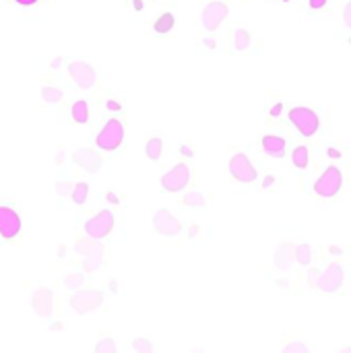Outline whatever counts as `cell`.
<instances>
[{"mask_svg": "<svg viewBox=\"0 0 351 353\" xmlns=\"http://www.w3.org/2000/svg\"><path fill=\"white\" fill-rule=\"evenodd\" d=\"M21 232V217L11 207H0V236L5 240L17 238Z\"/></svg>", "mask_w": 351, "mask_h": 353, "instance_id": "30bf717a", "label": "cell"}, {"mask_svg": "<svg viewBox=\"0 0 351 353\" xmlns=\"http://www.w3.org/2000/svg\"><path fill=\"white\" fill-rule=\"evenodd\" d=\"M285 138L283 136H277V134H267L262 136V151L271 157H283L285 155Z\"/></svg>", "mask_w": 351, "mask_h": 353, "instance_id": "2e32d148", "label": "cell"}, {"mask_svg": "<svg viewBox=\"0 0 351 353\" xmlns=\"http://www.w3.org/2000/svg\"><path fill=\"white\" fill-rule=\"evenodd\" d=\"M62 89H58V87H44L42 89V97L46 99V101H52V103H56V101H60L62 99Z\"/></svg>", "mask_w": 351, "mask_h": 353, "instance_id": "cb8c5ba5", "label": "cell"}, {"mask_svg": "<svg viewBox=\"0 0 351 353\" xmlns=\"http://www.w3.org/2000/svg\"><path fill=\"white\" fill-rule=\"evenodd\" d=\"M87 197H89V184L81 182V184H77V186L73 188V201H75L77 205H85Z\"/></svg>", "mask_w": 351, "mask_h": 353, "instance_id": "603a6c76", "label": "cell"}, {"mask_svg": "<svg viewBox=\"0 0 351 353\" xmlns=\"http://www.w3.org/2000/svg\"><path fill=\"white\" fill-rule=\"evenodd\" d=\"M161 151H163V140H161V138L153 136V138L147 140V145H145V155H147L151 161H157V159L161 157Z\"/></svg>", "mask_w": 351, "mask_h": 353, "instance_id": "d6986e66", "label": "cell"}, {"mask_svg": "<svg viewBox=\"0 0 351 353\" xmlns=\"http://www.w3.org/2000/svg\"><path fill=\"white\" fill-rule=\"evenodd\" d=\"M345 23L351 27V0H349L347 7H345Z\"/></svg>", "mask_w": 351, "mask_h": 353, "instance_id": "4dcf8cb0", "label": "cell"}, {"mask_svg": "<svg viewBox=\"0 0 351 353\" xmlns=\"http://www.w3.org/2000/svg\"><path fill=\"white\" fill-rule=\"evenodd\" d=\"M188 182H190V167L186 163H178L161 178V188L165 192H180L188 186Z\"/></svg>", "mask_w": 351, "mask_h": 353, "instance_id": "7a4b0ae2", "label": "cell"}, {"mask_svg": "<svg viewBox=\"0 0 351 353\" xmlns=\"http://www.w3.org/2000/svg\"><path fill=\"white\" fill-rule=\"evenodd\" d=\"M106 260H108V248L103 244H99V242H93V244H89V248L85 252V264H83V269H85V273H91L99 264H103Z\"/></svg>", "mask_w": 351, "mask_h": 353, "instance_id": "4fadbf2b", "label": "cell"}, {"mask_svg": "<svg viewBox=\"0 0 351 353\" xmlns=\"http://www.w3.org/2000/svg\"><path fill=\"white\" fill-rule=\"evenodd\" d=\"M114 230V213L110 209H103L99 211L95 217H91L87 223H85V234L93 240H101L106 238L110 232Z\"/></svg>", "mask_w": 351, "mask_h": 353, "instance_id": "5b68a950", "label": "cell"}, {"mask_svg": "<svg viewBox=\"0 0 351 353\" xmlns=\"http://www.w3.org/2000/svg\"><path fill=\"white\" fill-rule=\"evenodd\" d=\"M180 153H182V155H186V157H192V155H195V147H192L190 143H186V145H182V147H180Z\"/></svg>", "mask_w": 351, "mask_h": 353, "instance_id": "f1b7e54d", "label": "cell"}, {"mask_svg": "<svg viewBox=\"0 0 351 353\" xmlns=\"http://www.w3.org/2000/svg\"><path fill=\"white\" fill-rule=\"evenodd\" d=\"M230 173L234 175V180H238L242 184H250L256 180V169L244 153H236L230 159Z\"/></svg>", "mask_w": 351, "mask_h": 353, "instance_id": "8992f818", "label": "cell"}, {"mask_svg": "<svg viewBox=\"0 0 351 353\" xmlns=\"http://www.w3.org/2000/svg\"><path fill=\"white\" fill-rule=\"evenodd\" d=\"M328 155H330V157H341V153H339L337 149H328Z\"/></svg>", "mask_w": 351, "mask_h": 353, "instance_id": "d590c367", "label": "cell"}, {"mask_svg": "<svg viewBox=\"0 0 351 353\" xmlns=\"http://www.w3.org/2000/svg\"><path fill=\"white\" fill-rule=\"evenodd\" d=\"M95 353H116V345H114V341L108 337V339H103V341H99L97 345H95Z\"/></svg>", "mask_w": 351, "mask_h": 353, "instance_id": "4316f807", "label": "cell"}, {"mask_svg": "<svg viewBox=\"0 0 351 353\" xmlns=\"http://www.w3.org/2000/svg\"><path fill=\"white\" fill-rule=\"evenodd\" d=\"M271 114H273V116H279V114H281V105H275V108L271 110Z\"/></svg>", "mask_w": 351, "mask_h": 353, "instance_id": "e575fe53", "label": "cell"}, {"mask_svg": "<svg viewBox=\"0 0 351 353\" xmlns=\"http://www.w3.org/2000/svg\"><path fill=\"white\" fill-rule=\"evenodd\" d=\"M120 108H122L120 103H116V101H108V110H114V112H116V110H120Z\"/></svg>", "mask_w": 351, "mask_h": 353, "instance_id": "836d02e7", "label": "cell"}, {"mask_svg": "<svg viewBox=\"0 0 351 353\" xmlns=\"http://www.w3.org/2000/svg\"><path fill=\"white\" fill-rule=\"evenodd\" d=\"M64 285H66L68 289H79V287L85 285V275H83V273H73V275H68V277L64 279Z\"/></svg>", "mask_w": 351, "mask_h": 353, "instance_id": "d4e9b609", "label": "cell"}, {"mask_svg": "<svg viewBox=\"0 0 351 353\" xmlns=\"http://www.w3.org/2000/svg\"><path fill=\"white\" fill-rule=\"evenodd\" d=\"M17 5H21V7H31V5H36V3H40V0H15Z\"/></svg>", "mask_w": 351, "mask_h": 353, "instance_id": "d6a6232c", "label": "cell"}, {"mask_svg": "<svg viewBox=\"0 0 351 353\" xmlns=\"http://www.w3.org/2000/svg\"><path fill=\"white\" fill-rule=\"evenodd\" d=\"M291 351H302V353H306L308 349H306V345H297V343H293V345H287V347H285V353H291Z\"/></svg>", "mask_w": 351, "mask_h": 353, "instance_id": "f546056e", "label": "cell"}, {"mask_svg": "<svg viewBox=\"0 0 351 353\" xmlns=\"http://www.w3.org/2000/svg\"><path fill=\"white\" fill-rule=\"evenodd\" d=\"M341 283H343V267L337 264V262H332V264H328L326 271L318 277L316 287H318L320 291L332 293V291H337V289L341 287Z\"/></svg>", "mask_w": 351, "mask_h": 353, "instance_id": "7c38bea8", "label": "cell"}, {"mask_svg": "<svg viewBox=\"0 0 351 353\" xmlns=\"http://www.w3.org/2000/svg\"><path fill=\"white\" fill-rule=\"evenodd\" d=\"M71 116H73V120L77 124H87L89 122V103L83 101V99L75 101L73 103V110H71Z\"/></svg>", "mask_w": 351, "mask_h": 353, "instance_id": "e0dca14e", "label": "cell"}, {"mask_svg": "<svg viewBox=\"0 0 351 353\" xmlns=\"http://www.w3.org/2000/svg\"><path fill=\"white\" fill-rule=\"evenodd\" d=\"M291 161H293V165H295L297 169H306V167H308V161H310L308 147L297 145V147L293 149V153H291Z\"/></svg>", "mask_w": 351, "mask_h": 353, "instance_id": "ac0fdd59", "label": "cell"}, {"mask_svg": "<svg viewBox=\"0 0 351 353\" xmlns=\"http://www.w3.org/2000/svg\"><path fill=\"white\" fill-rule=\"evenodd\" d=\"M225 17H227V5L221 3V0H213L203 11V25L207 31H215Z\"/></svg>", "mask_w": 351, "mask_h": 353, "instance_id": "9c48e42d", "label": "cell"}, {"mask_svg": "<svg viewBox=\"0 0 351 353\" xmlns=\"http://www.w3.org/2000/svg\"><path fill=\"white\" fill-rule=\"evenodd\" d=\"M295 258L300 264H308L310 262V246L308 244H300L295 248Z\"/></svg>", "mask_w": 351, "mask_h": 353, "instance_id": "484cf974", "label": "cell"}, {"mask_svg": "<svg viewBox=\"0 0 351 353\" xmlns=\"http://www.w3.org/2000/svg\"><path fill=\"white\" fill-rule=\"evenodd\" d=\"M182 205H186V207H190V209H201V207L205 205V197H203L201 192H197V190H190V192L184 195Z\"/></svg>", "mask_w": 351, "mask_h": 353, "instance_id": "44dd1931", "label": "cell"}, {"mask_svg": "<svg viewBox=\"0 0 351 353\" xmlns=\"http://www.w3.org/2000/svg\"><path fill=\"white\" fill-rule=\"evenodd\" d=\"M250 46V33L246 29H236L234 31V48L236 50H246Z\"/></svg>", "mask_w": 351, "mask_h": 353, "instance_id": "7402d4cb", "label": "cell"}, {"mask_svg": "<svg viewBox=\"0 0 351 353\" xmlns=\"http://www.w3.org/2000/svg\"><path fill=\"white\" fill-rule=\"evenodd\" d=\"M124 140V124L118 118H110L106 126L95 136V147L99 151H116Z\"/></svg>", "mask_w": 351, "mask_h": 353, "instance_id": "6da1fadb", "label": "cell"}, {"mask_svg": "<svg viewBox=\"0 0 351 353\" xmlns=\"http://www.w3.org/2000/svg\"><path fill=\"white\" fill-rule=\"evenodd\" d=\"M132 347H134V351H141V353H151L153 351V345L147 339H136L132 343Z\"/></svg>", "mask_w": 351, "mask_h": 353, "instance_id": "83f0119b", "label": "cell"}, {"mask_svg": "<svg viewBox=\"0 0 351 353\" xmlns=\"http://www.w3.org/2000/svg\"><path fill=\"white\" fill-rule=\"evenodd\" d=\"M341 184H343L341 169H339V167H335V165H330V167H326V171H324V173L320 175V178L316 180V184H314V192H316L318 197L330 199V197H335V195L339 192Z\"/></svg>", "mask_w": 351, "mask_h": 353, "instance_id": "3957f363", "label": "cell"}, {"mask_svg": "<svg viewBox=\"0 0 351 353\" xmlns=\"http://www.w3.org/2000/svg\"><path fill=\"white\" fill-rule=\"evenodd\" d=\"M153 227L161 234V236H178L182 232V223L176 219L167 209H159L153 215Z\"/></svg>", "mask_w": 351, "mask_h": 353, "instance_id": "8fae6325", "label": "cell"}, {"mask_svg": "<svg viewBox=\"0 0 351 353\" xmlns=\"http://www.w3.org/2000/svg\"><path fill=\"white\" fill-rule=\"evenodd\" d=\"M173 23H176V19H173V15L171 13H163L161 17H157V21H155V25H153V29L157 31V33H169L171 29H173Z\"/></svg>", "mask_w": 351, "mask_h": 353, "instance_id": "ffe728a7", "label": "cell"}, {"mask_svg": "<svg viewBox=\"0 0 351 353\" xmlns=\"http://www.w3.org/2000/svg\"><path fill=\"white\" fill-rule=\"evenodd\" d=\"M31 304H33V310H36L40 316H52L54 295H52V291H50V289H40V291H36V295H33Z\"/></svg>", "mask_w": 351, "mask_h": 353, "instance_id": "9a60e30c", "label": "cell"}, {"mask_svg": "<svg viewBox=\"0 0 351 353\" xmlns=\"http://www.w3.org/2000/svg\"><path fill=\"white\" fill-rule=\"evenodd\" d=\"M326 5V0H310V7L312 9H322Z\"/></svg>", "mask_w": 351, "mask_h": 353, "instance_id": "1f68e13d", "label": "cell"}, {"mask_svg": "<svg viewBox=\"0 0 351 353\" xmlns=\"http://www.w3.org/2000/svg\"><path fill=\"white\" fill-rule=\"evenodd\" d=\"M289 120L300 130V134H304V136L316 134V130L320 126V120H318L316 112H312L308 108H293V110H289Z\"/></svg>", "mask_w": 351, "mask_h": 353, "instance_id": "277c9868", "label": "cell"}, {"mask_svg": "<svg viewBox=\"0 0 351 353\" xmlns=\"http://www.w3.org/2000/svg\"><path fill=\"white\" fill-rule=\"evenodd\" d=\"M103 304V293L101 291H77L71 295V306L75 308L77 314H87Z\"/></svg>", "mask_w": 351, "mask_h": 353, "instance_id": "ba28073f", "label": "cell"}, {"mask_svg": "<svg viewBox=\"0 0 351 353\" xmlns=\"http://www.w3.org/2000/svg\"><path fill=\"white\" fill-rule=\"evenodd\" d=\"M132 5H134V9H136V11H141V9H143V3H141V0H132Z\"/></svg>", "mask_w": 351, "mask_h": 353, "instance_id": "8d00e7d4", "label": "cell"}, {"mask_svg": "<svg viewBox=\"0 0 351 353\" xmlns=\"http://www.w3.org/2000/svg\"><path fill=\"white\" fill-rule=\"evenodd\" d=\"M68 73H71V79L75 81V85L79 89H91L95 85V79H97L95 68L91 64H87V62H83V60L71 62L68 64Z\"/></svg>", "mask_w": 351, "mask_h": 353, "instance_id": "52a82bcc", "label": "cell"}, {"mask_svg": "<svg viewBox=\"0 0 351 353\" xmlns=\"http://www.w3.org/2000/svg\"><path fill=\"white\" fill-rule=\"evenodd\" d=\"M73 161H75L77 165L85 167L87 171H97V169L101 167V163H103L101 155L95 153V151H91V149H81V151H77V153L73 155Z\"/></svg>", "mask_w": 351, "mask_h": 353, "instance_id": "5bb4252c", "label": "cell"}]
</instances>
